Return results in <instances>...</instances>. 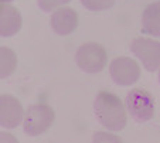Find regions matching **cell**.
Instances as JSON below:
<instances>
[{
    "label": "cell",
    "mask_w": 160,
    "mask_h": 143,
    "mask_svg": "<svg viewBox=\"0 0 160 143\" xmlns=\"http://www.w3.org/2000/svg\"><path fill=\"white\" fill-rule=\"evenodd\" d=\"M94 113L105 129L119 132L128 123L126 108L121 98L112 92L101 91L94 101Z\"/></svg>",
    "instance_id": "cell-1"
},
{
    "label": "cell",
    "mask_w": 160,
    "mask_h": 143,
    "mask_svg": "<svg viewBox=\"0 0 160 143\" xmlns=\"http://www.w3.org/2000/svg\"><path fill=\"white\" fill-rule=\"evenodd\" d=\"M130 51L142 61L149 72L160 70V43L152 38H135L130 44Z\"/></svg>",
    "instance_id": "cell-6"
},
{
    "label": "cell",
    "mask_w": 160,
    "mask_h": 143,
    "mask_svg": "<svg viewBox=\"0 0 160 143\" xmlns=\"http://www.w3.org/2000/svg\"><path fill=\"white\" fill-rule=\"evenodd\" d=\"M75 62L84 72L98 74L108 62L106 50L98 43H85L77 50Z\"/></svg>",
    "instance_id": "cell-3"
},
{
    "label": "cell",
    "mask_w": 160,
    "mask_h": 143,
    "mask_svg": "<svg viewBox=\"0 0 160 143\" xmlns=\"http://www.w3.org/2000/svg\"><path fill=\"white\" fill-rule=\"evenodd\" d=\"M112 81L119 86H129L140 78V67L133 58L118 57L109 64Z\"/></svg>",
    "instance_id": "cell-5"
},
{
    "label": "cell",
    "mask_w": 160,
    "mask_h": 143,
    "mask_svg": "<svg viewBox=\"0 0 160 143\" xmlns=\"http://www.w3.org/2000/svg\"><path fill=\"white\" fill-rule=\"evenodd\" d=\"M142 31L153 37H160V0L153 2L142 14Z\"/></svg>",
    "instance_id": "cell-10"
},
{
    "label": "cell",
    "mask_w": 160,
    "mask_h": 143,
    "mask_svg": "<svg viewBox=\"0 0 160 143\" xmlns=\"http://www.w3.org/2000/svg\"><path fill=\"white\" fill-rule=\"evenodd\" d=\"M157 79H159V84H160V70H159V75H157Z\"/></svg>",
    "instance_id": "cell-17"
},
{
    "label": "cell",
    "mask_w": 160,
    "mask_h": 143,
    "mask_svg": "<svg viewBox=\"0 0 160 143\" xmlns=\"http://www.w3.org/2000/svg\"><path fill=\"white\" fill-rule=\"evenodd\" d=\"M50 26L58 36H70L78 27V13L71 7H60L52 12Z\"/></svg>",
    "instance_id": "cell-8"
},
{
    "label": "cell",
    "mask_w": 160,
    "mask_h": 143,
    "mask_svg": "<svg viewBox=\"0 0 160 143\" xmlns=\"http://www.w3.org/2000/svg\"><path fill=\"white\" fill-rule=\"evenodd\" d=\"M17 68V55L10 47L0 46V79L9 78Z\"/></svg>",
    "instance_id": "cell-11"
},
{
    "label": "cell",
    "mask_w": 160,
    "mask_h": 143,
    "mask_svg": "<svg viewBox=\"0 0 160 143\" xmlns=\"http://www.w3.org/2000/svg\"><path fill=\"white\" fill-rule=\"evenodd\" d=\"M0 143H18V140H17V137L13 136L9 132L0 131Z\"/></svg>",
    "instance_id": "cell-15"
},
{
    "label": "cell",
    "mask_w": 160,
    "mask_h": 143,
    "mask_svg": "<svg viewBox=\"0 0 160 143\" xmlns=\"http://www.w3.org/2000/svg\"><path fill=\"white\" fill-rule=\"evenodd\" d=\"M71 0H37V4L38 7L45 13H50L52 10H57L60 6L62 4L70 3Z\"/></svg>",
    "instance_id": "cell-14"
},
{
    "label": "cell",
    "mask_w": 160,
    "mask_h": 143,
    "mask_svg": "<svg viewBox=\"0 0 160 143\" xmlns=\"http://www.w3.org/2000/svg\"><path fill=\"white\" fill-rule=\"evenodd\" d=\"M23 24L21 13L17 7L6 3L0 6V37H13Z\"/></svg>",
    "instance_id": "cell-9"
},
{
    "label": "cell",
    "mask_w": 160,
    "mask_h": 143,
    "mask_svg": "<svg viewBox=\"0 0 160 143\" xmlns=\"http://www.w3.org/2000/svg\"><path fill=\"white\" fill-rule=\"evenodd\" d=\"M24 119V108L16 96L10 94L0 95V128L14 129Z\"/></svg>",
    "instance_id": "cell-7"
},
{
    "label": "cell",
    "mask_w": 160,
    "mask_h": 143,
    "mask_svg": "<svg viewBox=\"0 0 160 143\" xmlns=\"http://www.w3.org/2000/svg\"><path fill=\"white\" fill-rule=\"evenodd\" d=\"M85 9L91 12H103L115 4V0H79Z\"/></svg>",
    "instance_id": "cell-12"
},
{
    "label": "cell",
    "mask_w": 160,
    "mask_h": 143,
    "mask_svg": "<svg viewBox=\"0 0 160 143\" xmlns=\"http://www.w3.org/2000/svg\"><path fill=\"white\" fill-rule=\"evenodd\" d=\"M92 143H123V140L111 132H95L92 136Z\"/></svg>",
    "instance_id": "cell-13"
},
{
    "label": "cell",
    "mask_w": 160,
    "mask_h": 143,
    "mask_svg": "<svg viewBox=\"0 0 160 143\" xmlns=\"http://www.w3.org/2000/svg\"><path fill=\"white\" fill-rule=\"evenodd\" d=\"M126 109L136 122H149L154 116L153 96L143 88L130 89L126 95Z\"/></svg>",
    "instance_id": "cell-4"
},
{
    "label": "cell",
    "mask_w": 160,
    "mask_h": 143,
    "mask_svg": "<svg viewBox=\"0 0 160 143\" xmlns=\"http://www.w3.org/2000/svg\"><path fill=\"white\" fill-rule=\"evenodd\" d=\"M55 112L47 104H34L28 106L23 119V131L28 136H40L51 128Z\"/></svg>",
    "instance_id": "cell-2"
},
{
    "label": "cell",
    "mask_w": 160,
    "mask_h": 143,
    "mask_svg": "<svg viewBox=\"0 0 160 143\" xmlns=\"http://www.w3.org/2000/svg\"><path fill=\"white\" fill-rule=\"evenodd\" d=\"M10 2H13V0H0V6H2V4H6V3H10Z\"/></svg>",
    "instance_id": "cell-16"
}]
</instances>
